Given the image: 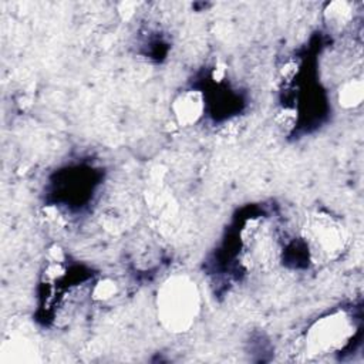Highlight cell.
I'll list each match as a JSON object with an SVG mask.
<instances>
[{"label":"cell","mask_w":364,"mask_h":364,"mask_svg":"<svg viewBox=\"0 0 364 364\" xmlns=\"http://www.w3.org/2000/svg\"><path fill=\"white\" fill-rule=\"evenodd\" d=\"M118 294V284L115 280L109 277H102L98 282H95L91 296L97 301H109Z\"/></svg>","instance_id":"cell-8"},{"label":"cell","mask_w":364,"mask_h":364,"mask_svg":"<svg viewBox=\"0 0 364 364\" xmlns=\"http://www.w3.org/2000/svg\"><path fill=\"white\" fill-rule=\"evenodd\" d=\"M363 97H364V85H363V81L358 78H351L344 84H341L337 92L338 104L347 109L358 107L363 101Z\"/></svg>","instance_id":"cell-6"},{"label":"cell","mask_w":364,"mask_h":364,"mask_svg":"<svg viewBox=\"0 0 364 364\" xmlns=\"http://www.w3.org/2000/svg\"><path fill=\"white\" fill-rule=\"evenodd\" d=\"M324 17L330 27L343 28L353 18V6L348 1L328 3L324 10Z\"/></svg>","instance_id":"cell-7"},{"label":"cell","mask_w":364,"mask_h":364,"mask_svg":"<svg viewBox=\"0 0 364 364\" xmlns=\"http://www.w3.org/2000/svg\"><path fill=\"white\" fill-rule=\"evenodd\" d=\"M355 331L354 320L346 310H334L313 321L303 336L306 357L337 353L346 347Z\"/></svg>","instance_id":"cell-2"},{"label":"cell","mask_w":364,"mask_h":364,"mask_svg":"<svg viewBox=\"0 0 364 364\" xmlns=\"http://www.w3.org/2000/svg\"><path fill=\"white\" fill-rule=\"evenodd\" d=\"M171 109L178 125L191 127L205 112V95L199 90H185L175 97Z\"/></svg>","instance_id":"cell-4"},{"label":"cell","mask_w":364,"mask_h":364,"mask_svg":"<svg viewBox=\"0 0 364 364\" xmlns=\"http://www.w3.org/2000/svg\"><path fill=\"white\" fill-rule=\"evenodd\" d=\"M303 237L314 263H328L346 249L348 233L343 222L326 212H316L306 219Z\"/></svg>","instance_id":"cell-3"},{"label":"cell","mask_w":364,"mask_h":364,"mask_svg":"<svg viewBox=\"0 0 364 364\" xmlns=\"http://www.w3.org/2000/svg\"><path fill=\"white\" fill-rule=\"evenodd\" d=\"M155 303L162 327L171 333H185L200 310L199 289L191 277L173 274L158 289Z\"/></svg>","instance_id":"cell-1"},{"label":"cell","mask_w":364,"mask_h":364,"mask_svg":"<svg viewBox=\"0 0 364 364\" xmlns=\"http://www.w3.org/2000/svg\"><path fill=\"white\" fill-rule=\"evenodd\" d=\"M3 363H30L36 360V348L27 338L13 337L1 346Z\"/></svg>","instance_id":"cell-5"}]
</instances>
